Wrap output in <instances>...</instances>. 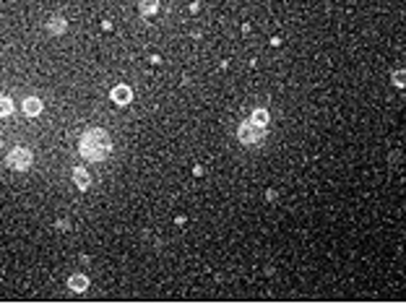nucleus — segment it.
<instances>
[{
  "instance_id": "1",
  "label": "nucleus",
  "mask_w": 406,
  "mask_h": 307,
  "mask_svg": "<svg viewBox=\"0 0 406 307\" xmlns=\"http://www.w3.org/2000/svg\"><path fill=\"white\" fill-rule=\"evenodd\" d=\"M112 151V141L104 130H89L84 133V138H81V154L86 156V159L92 162H102L107 159Z\"/></svg>"
},
{
  "instance_id": "12",
  "label": "nucleus",
  "mask_w": 406,
  "mask_h": 307,
  "mask_svg": "<svg viewBox=\"0 0 406 307\" xmlns=\"http://www.w3.org/2000/svg\"><path fill=\"white\" fill-rule=\"evenodd\" d=\"M396 84H406V73H396Z\"/></svg>"
},
{
  "instance_id": "6",
  "label": "nucleus",
  "mask_w": 406,
  "mask_h": 307,
  "mask_svg": "<svg viewBox=\"0 0 406 307\" xmlns=\"http://www.w3.org/2000/svg\"><path fill=\"white\" fill-rule=\"evenodd\" d=\"M68 284H71L73 291H84L89 287V279H86V276H71V281H68Z\"/></svg>"
},
{
  "instance_id": "4",
  "label": "nucleus",
  "mask_w": 406,
  "mask_h": 307,
  "mask_svg": "<svg viewBox=\"0 0 406 307\" xmlns=\"http://www.w3.org/2000/svg\"><path fill=\"white\" fill-rule=\"evenodd\" d=\"M112 99H115L117 104H128L130 102V89L128 86H115L112 89Z\"/></svg>"
},
{
  "instance_id": "7",
  "label": "nucleus",
  "mask_w": 406,
  "mask_h": 307,
  "mask_svg": "<svg viewBox=\"0 0 406 307\" xmlns=\"http://www.w3.org/2000/svg\"><path fill=\"white\" fill-rule=\"evenodd\" d=\"M73 180H76V185H78L81 190L89 188V175H86V169H76V172H73Z\"/></svg>"
},
{
  "instance_id": "10",
  "label": "nucleus",
  "mask_w": 406,
  "mask_h": 307,
  "mask_svg": "<svg viewBox=\"0 0 406 307\" xmlns=\"http://www.w3.org/2000/svg\"><path fill=\"white\" fill-rule=\"evenodd\" d=\"M253 123H258V125H266V123H268V115H266V112H263V109H258V112H255V115H253Z\"/></svg>"
},
{
  "instance_id": "8",
  "label": "nucleus",
  "mask_w": 406,
  "mask_h": 307,
  "mask_svg": "<svg viewBox=\"0 0 406 307\" xmlns=\"http://www.w3.org/2000/svg\"><path fill=\"white\" fill-rule=\"evenodd\" d=\"M138 8H141V13H154L159 8V3L156 0H138Z\"/></svg>"
},
{
  "instance_id": "5",
  "label": "nucleus",
  "mask_w": 406,
  "mask_h": 307,
  "mask_svg": "<svg viewBox=\"0 0 406 307\" xmlns=\"http://www.w3.org/2000/svg\"><path fill=\"white\" fill-rule=\"evenodd\" d=\"M24 112H26V115H39V112H42V102L39 99H37V96H29V99L24 102Z\"/></svg>"
},
{
  "instance_id": "2",
  "label": "nucleus",
  "mask_w": 406,
  "mask_h": 307,
  "mask_svg": "<svg viewBox=\"0 0 406 307\" xmlns=\"http://www.w3.org/2000/svg\"><path fill=\"white\" fill-rule=\"evenodd\" d=\"M240 138L245 141V144H258L263 138V125L258 123H245L242 128H240Z\"/></svg>"
},
{
  "instance_id": "3",
  "label": "nucleus",
  "mask_w": 406,
  "mask_h": 307,
  "mask_svg": "<svg viewBox=\"0 0 406 307\" xmlns=\"http://www.w3.org/2000/svg\"><path fill=\"white\" fill-rule=\"evenodd\" d=\"M29 164H32V154H29L26 148H16V151H11V156H8V167L11 169H26Z\"/></svg>"
},
{
  "instance_id": "11",
  "label": "nucleus",
  "mask_w": 406,
  "mask_h": 307,
  "mask_svg": "<svg viewBox=\"0 0 406 307\" xmlns=\"http://www.w3.org/2000/svg\"><path fill=\"white\" fill-rule=\"evenodd\" d=\"M50 29H52V32H63V29H65V21H52V24H50Z\"/></svg>"
},
{
  "instance_id": "9",
  "label": "nucleus",
  "mask_w": 406,
  "mask_h": 307,
  "mask_svg": "<svg viewBox=\"0 0 406 307\" xmlns=\"http://www.w3.org/2000/svg\"><path fill=\"white\" fill-rule=\"evenodd\" d=\"M11 112H13L11 99H8V96H0V117H8Z\"/></svg>"
}]
</instances>
